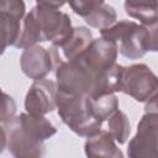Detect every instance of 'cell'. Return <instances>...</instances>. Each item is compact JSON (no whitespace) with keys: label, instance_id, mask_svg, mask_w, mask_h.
Wrapping results in <instances>:
<instances>
[{"label":"cell","instance_id":"obj_22","mask_svg":"<svg viewBox=\"0 0 158 158\" xmlns=\"http://www.w3.org/2000/svg\"><path fill=\"white\" fill-rule=\"evenodd\" d=\"M144 112H157L158 114V90L148 101H146Z\"/></svg>","mask_w":158,"mask_h":158},{"label":"cell","instance_id":"obj_4","mask_svg":"<svg viewBox=\"0 0 158 158\" xmlns=\"http://www.w3.org/2000/svg\"><path fill=\"white\" fill-rule=\"evenodd\" d=\"M56 104L62 121L78 136L89 137L99 132L104 121L95 117L88 105V96L57 90Z\"/></svg>","mask_w":158,"mask_h":158},{"label":"cell","instance_id":"obj_18","mask_svg":"<svg viewBox=\"0 0 158 158\" xmlns=\"http://www.w3.org/2000/svg\"><path fill=\"white\" fill-rule=\"evenodd\" d=\"M68 2L72 10L84 19L99 7H101L105 4V0H69Z\"/></svg>","mask_w":158,"mask_h":158},{"label":"cell","instance_id":"obj_3","mask_svg":"<svg viewBox=\"0 0 158 158\" xmlns=\"http://www.w3.org/2000/svg\"><path fill=\"white\" fill-rule=\"evenodd\" d=\"M73 31L70 17L58 9L37 4L23 19L16 48L26 49L38 42H51L60 47Z\"/></svg>","mask_w":158,"mask_h":158},{"label":"cell","instance_id":"obj_16","mask_svg":"<svg viewBox=\"0 0 158 158\" xmlns=\"http://www.w3.org/2000/svg\"><path fill=\"white\" fill-rule=\"evenodd\" d=\"M107 130L117 143H125L131 133V125L126 114L116 110L107 118Z\"/></svg>","mask_w":158,"mask_h":158},{"label":"cell","instance_id":"obj_6","mask_svg":"<svg viewBox=\"0 0 158 158\" xmlns=\"http://www.w3.org/2000/svg\"><path fill=\"white\" fill-rule=\"evenodd\" d=\"M158 90V77L143 63L123 67L121 91L138 102L148 101Z\"/></svg>","mask_w":158,"mask_h":158},{"label":"cell","instance_id":"obj_17","mask_svg":"<svg viewBox=\"0 0 158 158\" xmlns=\"http://www.w3.org/2000/svg\"><path fill=\"white\" fill-rule=\"evenodd\" d=\"M84 21L90 27L102 30V28L110 27L117 21V14L112 6L104 4L101 7H99L98 10H95L94 12L84 17Z\"/></svg>","mask_w":158,"mask_h":158},{"label":"cell","instance_id":"obj_23","mask_svg":"<svg viewBox=\"0 0 158 158\" xmlns=\"http://www.w3.org/2000/svg\"><path fill=\"white\" fill-rule=\"evenodd\" d=\"M69 0H36V2L40 4V5H46V6H51V7H54V9L62 7Z\"/></svg>","mask_w":158,"mask_h":158},{"label":"cell","instance_id":"obj_10","mask_svg":"<svg viewBox=\"0 0 158 158\" xmlns=\"http://www.w3.org/2000/svg\"><path fill=\"white\" fill-rule=\"evenodd\" d=\"M118 46L115 41L105 40L102 37L93 40L88 48L77 58L88 67L95 70H107L116 64ZM75 59V58H74Z\"/></svg>","mask_w":158,"mask_h":158},{"label":"cell","instance_id":"obj_20","mask_svg":"<svg viewBox=\"0 0 158 158\" xmlns=\"http://www.w3.org/2000/svg\"><path fill=\"white\" fill-rule=\"evenodd\" d=\"M15 112H16V104L14 101V99L6 94L2 93V102H1V123H6L9 122L11 118L15 117Z\"/></svg>","mask_w":158,"mask_h":158},{"label":"cell","instance_id":"obj_21","mask_svg":"<svg viewBox=\"0 0 158 158\" xmlns=\"http://www.w3.org/2000/svg\"><path fill=\"white\" fill-rule=\"evenodd\" d=\"M146 27L148 30V51L158 52V21Z\"/></svg>","mask_w":158,"mask_h":158},{"label":"cell","instance_id":"obj_19","mask_svg":"<svg viewBox=\"0 0 158 158\" xmlns=\"http://www.w3.org/2000/svg\"><path fill=\"white\" fill-rule=\"evenodd\" d=\"M0 12H6L20 20H23L26 5L23 0H0Z\"/></svg>","mask_w":158,"mask_h":158},{"label":"cell","instance_id":"obj_11","mask_svg":"<svg viewBox=\"0 0 158 158\" xmlns=\"http://www.w3.org/2000/svg\"><path fill=\"white\" fill-rule=\"evenodd\" d=\"M84 151L88 157H123V153L117 147L116 141L109 130H100L95 135L86 137Z\"/></svg>","mask_w":158,"mask_h":158},{"label":"cell","instance_id":"obj_5","mask_svg":"<svg viewBox=\"0 0 158 158\" xmlns=\"http://www.w3.org/2000/svg\"><path fill=\"white\" fill-rule=\"evenodd\" d=\"M105 40L115 41L118 52L128 59H139L148 52V30L135 21H116L110 27L100 30Z\"/></svg>","mask_w":158,"mask_h":158},{"label":"cell","instance_id":"obj_9","mask_svg":"<svg viewBox=\"0 0 158 158\" xmlns=\"http://www.w3.org/2000/svg\"><path fill=\"white\" fill-rule=\"evenodd\" d=\"M57 81L51 79H40L30 86L25 98V110L31 115L44 116L52 112L56 107L57 95Z\"/></svg>","mask_w":158,"mask_h":158},{"label":"cell","instance_id":"obj_8","mask_svg":"<svg viewBox=\"0 0 158 158\" xmlns=\"http://www.w3.org/2000/svg\"><path fill=\"white\" fill-rule=\"evenodd\" d=\"M62 62L54 46L49 49L42 46H32L23 49L20 57L22 73L32 80L44 79Z\"/></svg>","mask_w":158,"mask_h":158},{"label":"cell","instance_id":"obj_12","mask_svg":"<svg viewBox=\"0 0 158 158\" xmlns=\"http://www.w3.org/2000/svg\"><path fill=\"white\" fill-rule=\"evenodd\" d=\"M125 12L138 20L143 26H151L158 21V0H125Z\"/></svg>","mask_w":158,"mask_h":158},{"label":"cell","instance_id":"obj_13","mask_svg":"<svg viewBox=\"0 0 158 158\" xmlns=\"http://www.w3.org/2000/svg\"><path fill=\"white\" fill-rule=\"evenodd\" d=\"M93 40H94L93 33L89 28L84 26L73 27L70 36L59 48L62 49L64 57L68 60H72L78 56H80L88 48V46L93 42Z\"/></svg>","mask_w":158,"mask_h":158},{"label":"cell","instance_id":"obj_15","mask_svg":"<svg viewBox=\"0 0 158 158\" xmlns=\"http://www.w3.org/2000/svg\"><path fill=\"white\" fill-rule=\"evenodd\" d=\"M1 17V30H2V46L1 52L9 46H15L22 30V21L15 16H11L6 12H0Z\"/></svg>","mask_w":158,"mask_h":158},{"label":"cell","instance_id":"obj_7","mask_svg":"<svg viewBox=\"0 0 158 158\" xmlns=\"http://www.w3.org/2000/svg\"><path fill=\"white\" fill-rule=\"evenodd\" d=\"M130 158H158V114L144 112L137 125V132L128 142Z\"/></svg>","mask_w":158,"mask_h":158},{"label":"cell","instance_id":"obj_2","mask_svg":"<svg viewBox=\"0 0 158 158\" xmlns=\"http://www.w3.org/2000/svg\"><path fill=\"white\" fill-rule=\"evenodd\" d=\"M0 152L5 148L16 158H38L44 154V141L57 133V128L44 116L28 112L1 123Z\"/></svg>","mask_w":158,"mask_h":158},{"label":"cell","instance_id":"obj_1","mask_svg":"<svg viewBox=\"0 0 158 158\" xmlns=\"http://www.w3.org/2000/svg\"><path fill=\"white\" fill-rule=\"evenodd\" d=\"M123 65L115 64L107 70H95L78 58L62 62L56 68L57 88L69 94L101 96L121 91Z\"/></svg>","mask_w":158,"mask_h":158},{"label":"cell","instance_id":"obj_14","mask_svg":"<svg viewBox=\"0 0 158 158\" xmlns=\"http://www.w3.org/2000/svg\"><path fill=\"white\" fill-rule=\"evenodd\" d=\"M88 105L95 117L105 121L118 110V99L115 94H106L96 98L88 96Z\"/></svg>","mask_w":158,"mask_h":158}]
</instances>
